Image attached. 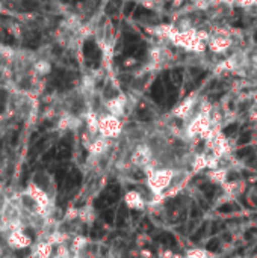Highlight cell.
<instances>
[{"label":"cell","mask_w":257,"mask_h":258,"mask_svg":"<svg viewBox=\"0 0 257 258\" xmlns=\"http://www.w3.org/2000/svg\"><path fill=\"white\" fill-rule=\"evenodd\" d=\"M151 97L158 103H164L165 101V97H167V85H165L164 77H159L153 83V86H151Z\"/></svg>","instance_id":"4"},{"label":"cell","mask_w":257,"mask_h":258,"mask_svg":"<svg viewBox=\"0 0 257 258\" xmlns=\"http://www.w3.org/2000/svg\"><path fill=\"white\" fill-rule=\"evenodd\" d=\"M250 139H251V133H250V132H245V133L241 136V139H239V145H245V144H248V142H250Z\"/></svg>","instance_id":"17"},{"label":"cell","mask_w":257,"mask_h":258,"mask_svg":"<svg viewBox=\"0 0 257 258\" xmlns=\"http://www.w3.org/2000/svg\"><path fill=\"white\" fill-rule=\"evenodd\" d=\"M121 6V2L120 0H112L108 6V11H111L109 14H114L115 11H118V8Z\"/></svg>","instance_id":"15"},{"label":"cell","mask_w":257,"mask_h":258,"mask_svg":"<svg viewBox=\"0 0 257 258\" xmlns=\"http://www.w3.org/2000/svg\"><path fill=\"white\" fill-rule=\"evenodd\" d=\"M23 194L27 195V197L39 207V210H41L42 215L47 213V210H48L50 206H52V200H53V198H52L44 189H41L38 184H35L33 181H30V183L26 186V189L23 190Z\"/></svg>","instance_id":"1"},{"label":"cell","mask_w":257,"mask_h":258,"mask_svg":"<svg viewBox=\"0 0 257 258\" xmlns=\"http://www.w3.org/2000/svg\"><path fill=\"white\" fill-rule=\"evenodd\" d=\"M189 258H204V254L201 251H192L189 254Z\"/></svg>","instance_id":"20"},{"label":"cell","mask_w":257,"mask_h":258,"mask_svg":"<svg viewBox=\"0 0 257 258\" xmlns=\"http://www.w3.org/2000/svg\"><path fill=\"white\" fill-rule=\"evenodd\" d=\"M53 243H50L48 240H41L35 245L33 249V255L36 258H52L53 257Z\"/></svg>","instance_id":"5"},{"label":"cell","mask_w":257,"mask_h":258,"mask_svg":"<svg viewBox=\"0 0 257 258\" xmlns=\"http://www.w3.org/2000/svg\"><path fill=\"white\" fill-rule=\"evenodd\" d=\"M236 130H238V124H232V125H229V127L224 128V133H226L227 136H230V135H233Z\"/></svg>","instance_id":"18"},{"label":"cell","mask_w":257,"mask_h":258,"mask_svg":"<svg viewBox=\"0 0 257 258\" xmlns=\"http://www.w3.org/2000/svg\"><path fill=\"white\" fill-rule=\"evenodd\" d=\"M138 118H139L141 121H148V119L151 118V115H150L145 109H139V110H138Z\"/></svg>","instance_id":"16"},{"label":"cell","mask_w":257,"mask_h":258,"mask_svg":"<svg viewBox=\"0 0 257 258\" xmlns=\"http://www.w3.org/2000/svg\"><path fill=\"white\" fill-rule=\"evenodd\" d=\"M114 218H115V215H114V213H112V210H111V212L106 215V221H108V222H112V221H114Z\"/></svg>","instance_id":"21"},{"label":"cell","mask_w":257,"mask_h":258,"mask_svg":"<svg viewBox=\"0 0 257 258\" xmlns=\"http://www.w3.org/2000/svg\"><path fill=\"white\" fill-rule=\"evenodd\" d=\"M251 153H253V148H251V147H245V148H241V150L238 151V157L244 159V157H248Z\"/></svg>","instance_id":"12"},{"label":"cell","mask_w":257,"mask_h":258,"mask_svg":"<svg viewBox=\"0 0 257 258\" xmlns=\"http://www.w3.org/2000/svg\"><path fill=\"white\" fill-rule=\"evenodd\" d=\"M170 181V177H167V174H158V177L155 180H151V184L156 189H164Z\"/></svg>","instance_id":"6"},{"label":"cell","mask_w":257,"mask_h":258,"mask_svg":"<svg viewBox=\"0 0 257 258\" xmlns=\"http://www.w3.org/2000/svg\"><path fill=\"white\" fill-rule=\"evenodd\" d=\"M6 245L11 249H27L32 246V237L24 231V228L11 230L6 233Z\"/></svg>","instance_id":"2"},{"label":"cell","mask_w":257,"mask_h":258,"mask_svg":"<svg viewBox=\"0 0 257 258\" xmlns=\"http://www.w3.org/2000/svg\"><path fill=\"white\" fill-rule=\"evenodd\" d=\"M127 204H130V206H141V198H139V195L138 194H135V192H130V194H127Z\"/></svg>","instance_id":"9"},{"label":"cell","mask_w":257,"mask_h":258,"mask_svg":"<svg viewBox=\"0 0 257 258\" xmlns=\"http://www.w3.org/2000/svg\"><path fill=\"white\" fill-rule=\"evenodd\" d=\"M206 230H208V225H203V227H201V228H200V230H198V231L194 234L192 240H194V242H198V240H200V239H201V237L206 234Z\"/></svg>","instance_id":"13"},{"label":"cell","mask_w":257,"mask_h":258,"mask_svg":"<svg viewBox=\"0 0 257 258\" xmlns=\"http://www.w3.org/2000/svg\"><path fill=\"white\" fill-rule=\"evenodd\" d=\"M233 210V206L232 204H226V206H221L220 207V212L221 213H229V212H232Z\"/></svg>","instance_id":"19"},{"label":"cell","mask_w":257,"mask_h":258,"mask_svg":"<svg viewBox=\"0 0 257 258\" xmlns=\"http://www.w3.org/2000/svg\"><path fill=\"white\" fill-rule=\"evenodd\" d=\"M52 258H70V249L65 245H58L56 252L53 254Z\"/></svg>","instance_id":"7"},{"label":"cell","mask_w":257,"mask_h":258,"mask_svg":"<svg viewBox=\"0 0 257 258\" xmlns=\"http://www.w3.org/2000/svg\"><path fill=\"white\" fill-rule=\"evenodd\" d=\"M8 201H9V198H8V197H6V194L0 189V212H3V210H5V207H6Z\"/></svg>","instance_id":"14"},{"label":"cell","mask_w":257,"mask_h":258,"mask_svg":"<svg viewBox=\"0 0 257 258\" xmlns=\"http://www.w3.org/2000/svg\"><path fill=\"white\" fill-rule=\"evenodd\" d=\"M126 222H127V212H126V209L121 206V207H120V212H118V215H117V224H118V227H123V225H126Z\"/></svg>","instance_id":"8"},{"label":"cell","mask_w":257,"mask_h":258,"mask_svg":"<svg viewBox=\"0 0 257 258\" xmlns=\"http://www.w3.org/2000/svg\"><path fill=\"white\" fill-rule=\"evenodd\" d=\"M206 248H208V251H212V252L217 251V249L220 248V239H212V240H209Z\"/></svg>","instance_id":"10"},{"label":"cell","mask_w":257,"mask_h":258,"mask_svg":"<svg viewBox=\"0 0 257 258\" xmlns=\"http://www.w3.org/2000/svg\"><path fill=\"white\" fill-rule=\"evenodd\" d=\"M135 8H136L135 2H127L124 6V15H132L135 12Z\"/></svg>","instance_id":"11"},{"label":"cell","mask_w":257,"mask_h":258,"mask_svg":"<svg viewBox=\"0 0 257 258\" xmlns=\"http://www.w3.org/2000/svg\"><path fill=\"white\" fill-rule=\"evenodd\" d=\"M32 181L35 183V184H38L41 189H44L52 198H53V192H55V187H56V183H55V180H53V177L48 174V172H44V171H38L35 175H33V178H32Z\"/></svg>","instance_id":"3"}]
</instances>
